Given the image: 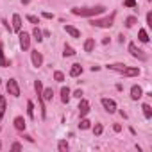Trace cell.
Returning <instances> with one entry per match:
<instances>
[{
  "label": "cell",
  "mask_w": 152,
  "mask_h": 152,
  "mask_svg": "<svg viewBox=\"0 0 152 152\" xmlns=\"http://www.w3.org/2000/svg\"><path fill=\"white\" fill-rule=\"evenodd\" d=\"M81 73H83V66L81 64H77V63L72 64V68H70V75H72V77H79Z\"/></svg>",
  "instance_id": "obj_12"
},
{
  "label": "cell",
  "mask_w": 152,
  "mask_h": 152,
  "mask_svg": "<svg viewBox=\"0 0 152 152\" xmlns=\"http://www.w3.org/2000/svg\"><path fill=\"white\" fill-rule=\"evenodd\" d=\"M143 115H145V118H152V107L148 106V104H143Z\"/></svg>",
  "instance_id": "obj_23"
},
{
  "label": "cell",
  "mask_w": 152,
  "mask_h": 152,
  "mask_svg": "<svg viewBox=\"0 0 152 152\" xmlns=\"http://www.w3.org/2000/svg\"><path fill=\"white\" fill-rule=\"evenodd\" d=\"M134 23H136V18H134V16H129V18L125 20V25H127V27H132Z\"/></svg>",
  "instance_id": "obj_32"
},
{
  "label": "cell",
  "mask_w": 152,
  "mask_h": 152,
  "mask_svg": "<svg viewBox=\"0 0 152 152\" xmlns=\"http://www.w3.org/2000/svg\"><path fill=\"white\" fill-rule=\"evenodd\" d=\"M100 102H102V106H104V109H106L107 113H115V111H116V102H115V100H111V99H102Z\"/></svg>",
  "instance_id": "obj_7"
},
{
  "label": "cell",
  "mask_w": 152,
  "mask_h": 152,
  "mask_svg": "<svg viewBox=\"0 0 152 152\" xmlns=\"http://www.w3.org/2000/svg\"><path fill=\"white\" fill-rule=\"evenodd\" d=\"M124 6L125 7H136V0H125Z\"/></svg>",
  "instance_id": "obj_33"
},
{
  "label": "cell",
  "mask_w": 152,
  "mask_h": 152,
  "mask_svg": "<svg viewBox=\"0 0 152 152\" xmlns=\"http://www.w3.org/2000/svg\"><path fill=\"white\" fill-rule=\"evenodd\" d=\"M32 36H34V39H36L38 43H41V41H43V38H41V36H43V32H41L38 27H34V31H32Z\"/></svg>",
  "instance_id": "obj_21"
},
{
  "label": "cell",
  "mask_w": 152,
  "mask_h": 152,
  "mask_svg": "<svg viewBox=\"0 0 152 152\" xmlns=\"http://www.w3.org/2000/svg\"><path fill=\"white\" fill-rule=\"evenodd\" d=\"M113 22H115V13H111L106 18H95V20H91V25L100 27V29H109L113 25Z\"/></svg>",
  "instance_id": "obj_2"
},
{
  "label": "cell",
  "mask_w": 152,
  "mask_h": 152,
  "mask_svg": "<svg viewBox=\"0 0 152 152\" xmlns=\"http://www.w3.org/2000/svg\"><path fill=\"white\" fill-rule=\"evenodd\" d=\"M93 48H95V39H91V38L86 39V41H84V50H86V52H91Z\"/></svg>",
  "instance_id": "obj_20"
},
{
  "label": "cell",
  "mask_w": 152,
  "mask_h": 152,
  "mask_svg": "<svg viewBox=\"0 0 152 152\" xmlns=\"http://www.w3.org/2000/svg\"><path fill=\"white\" fill-rule=\"evenodd\" d=\"M113 129H115V131H116V132H120V131H122V125H118V124H116V125H115V127H113Z\"/></svg>",
  "instance_id": "obj_37"
},
{
  "label": "cell",
  "mask_w": 152,
  "mask_h": 152,
  "mask_svg": "<svg viewBox=\"0 0 152 152\" xmlns=\"http://www.w3.org/2000/svg\"><path fill=\"white\" fill-rule=\"evenodd\" d=\"M57 148H59V152H66V150H68V143H66L64 140H61V141L57 143Z\"/></svg>",
  "instance_id": "obj_27"
},
{
  "label": "cell",
  "mask_w": 152,
  "mask_h": 152,
  "mask_svg": "<svg viewBox=\"0 0 152 152\" xmlns=\"http://www.w3.org/2000/svg\"><path fill=\"white\" fill-rule=\"evenodd\" d=\"M148 2H152V0H148Z\"/></svg>",
  "instance_id": "obj_39"
},
{
  "label": "cell",
  "mask_w": 152,
  "mask_h": 152,
  "mask_svg": "<svg viewBox=\"0 0 152 152\" xmlns=\"http://www.w3.org/2000/svg\"><path fill=\"white\" fill-rule=\"evenodd\" d=\"M6 88H7V93H9V95H13V97H20V86H18L16 79H9L7 84H6Z\"/></svg>",
  "instance_id": "obj_5"
},
{
  "label": "cell",
  "mask_w": 152,
  "mask_h": 152,
  "mask_svg": "<svg viewBox=\"0 0 152 152\" xmlns=\"http://www.w3.org/2000/svg\"><path fill=\"white\" fill-rule=\"evenodd\" d=\"M64 31H66L72 38H81V32L75 29V27H72V25H64Z\"/></svg>",
  "instance_id": "obj_17"
},
{
  "label": "cell",
  "mask_w": 152,
  "mask_h": 152,
  "mask_svg": "<svg viewBox=\"0 0 152 152\" xmlns=\"http://www.w3.org/2000/svg\"><path fill=\"white\" fill-rule=\"evenodd\" d=\"M107 68H109V70H115V72H120V73H122V70L125 68V64H107Z\"/></svg>",
  "instance_id": "obj_26"
},
{
  "label": "cell",
  "mask_w": 152,
  "mask_h": 152,
  "mask_svg": "<svg viewBox=\"0 0 152 152\" xmlns=\"http://www.w3.org/2000/svg\"><path fill=\"white\" fill-rule=\"evenodd\" d=\"M27 115H29V118H34V104L31 100L27 102Z\"/></svg>",
  "instance_id": "obj_25"
},
{
  "label": "cell",
  "mask_w": 152,
  "mask_h": 152,
  "mask_svg": "<svg viewBox=\"0 0 152 152\" xmlns=\"http://www.w3.org/2000/svg\"><path fill=\"white\" fill-rule=\"evenodd\" d=\"M25 127H27V124H25L23 116H16V118H15V129H18V131H25Z\"/></svg>",
  "instance_id": "obj_14"
},
{
  "label": "cell",
  "mask_w": 152,
  "mask_h": 152,
  "mask_svg": "<svg viewBox=\"0 0 152 152\" xmlns=\"http://www.w3.org/2000/svg\"><path fill=\"white\" fill-rule=\"evenodd\" d=\"M141 97H143V90H141V86L134 84V86L131 88V99H132V100H138V99H141Z\"/></svg>",
  "instance_id": "obj_9"
},
{
  "label": "cell",
  "mask_w": 152,
  "mask_h": 152,
  "mask_svg": "<svg viewBox=\"0 0 152 152\" xmlns=\"http://www.w3.org/2000/svg\"><path fill=\"white\" fill-rule=\"evenodd\" d=\"M73 97H75V99H81V97H83V91H81V90H77V91L73 93Z\"/></svg>",
  "instance_id": "obj_36"
},
{
  "label": "cell",
  "mask_w": 152,
  "mask_h": 152,
  "mask_svg": "<svg viewBox=\"0 0 152 152\" xmlns=\"http://www.w3.org/2000/svg\"><path fill=\"white\" fill-rule=\"evenodd\" d=\"M64 57H70V56H75V50L70 47V45H64V52H63Z\"/></svg>",
  "instance_id": "obj_24"
},
{
  "label": "cell",
  "mask_w": 152,
  "mask_h": 152,
  "mask_svg": "<svg viewBox=\"0 0 152 152\" xmlns=\"http://www.w3.org/2000/svg\"><path fill=\"white\" fill-rule=\"evenodd\" d=\"M93 132H95V136H100V134H102V125H100V124H95Z\"/></svg>",
  "instance_id": "obj_30"
},
{
  "label": "cell",
  "mask_w": 152,
  "mask_h": 152,
  "mask_svg": "<svg viewBox=\"0 0 152 152\" xmlns=\"http://www.w3.org/2000/svg\"><path fill=\"white\" fill-rule=\"evenodd\" d=\"M54 79H56L57 83H63V81H64V75H63V72H54Z\"/></svg>",
  "instance_id": "obj_28"
},
{
  "label": "cell",
  "mask_w": 152,
  "mask_h": 152,
  "mask_svg": "<svg viewBox=\"0 0 152 152\" xmlns=\"http://www.w3.org/2000/svg\"><path fill=\"white\" fill-rule=\"evenodd\" d=\"M90 124H91V122H90V120H86V118L83 116V120H81L79 127H81V129H90Z\"/></svg>",
  "instance_id": "obj_29"
},
{
  "label": "cell",
  "mask_w": 152,
  "mask_h": 152,
  "mask_svg": "<svg viewBox=\"0 0 152 152\" xmlns=\"http://www.w3.org/2000/svg\"><path fill=\"white\" fill-rule=\"evenodd\" d=\"M13 31H16V32L22 31V18H20V15H13Z\"/></svg>",
  "instance_id": "obj_13"
},
{
  "label": "cell",
  "mask_w": 152,
  "mask_h": 152,
  "mask_svg": "<svg viewBox=\"0 0 152 152\" xmlns=\"http://www.w3.org/2000/svg\"><path fill=\"white\" fill-rule=\"evenodd\" d=\"M0 66H9V61L6 59V54H4V47H2V39H0Z\"/></svg>",
  "instance_id": "obj_15"
},
{
  "label": "cell",
  "mask_w": 152,
  "mask_h": 152,
  "mask_svg": "<svg viewBox=\"0 0 152 152\" xmlns=\"http://www.w3.org/2000/svg\"><path fill=\"white\" fill-rule=\"evenodd\" d=\"M31 59H32V64H34L36 68H39V66L43 64V56H41L38 50H32V52H31Z\"/></svg>",
  "instance_id": "obj_8"
},
{
  "label": "cell",
  "mask_w": 152,
  "mask_h": 152,
  "mask_svg": "<svg viewBox=\"0 0 152 152\" xmlns=\"http://www.w3.org/2000/svg\"><path fill=\"white\" fill-rule=\"evenodd\" d=\"M41 97H43V100H52V97H54V91H52V88H47V90H43V91H41Z\"/></svg>",
  "instance_id": "obj_19"
},
{
  "label": "cell",
  "mask_w": 152,
  "mask_h": 152,
  "mask_svg": "<svg viewBox=\"0 0 152 152\" xmlns=\"http://www.w3.org/2000/svg\"><path fill=\"white\" fill-rule=\"evenodd\" d=\"M27 20H29L31 23H34V25H38V23H39V20H38L34 15H27Z\"/></svg>",
  "instance_id": "obj_31"
},
{
  "label": "cell",
  "mask_w": 152,
  "mask_h": 152,
  "mask_svg": "<svg viewBox=\"0 0 152 152\" xmlns=\"http://www.w3.org/2000/svg\"><path fill=\"white\" fill-rule=\"evenodd\" d=\"M20 47H22V50H29L31 48V36L27 34V32H22L20 31Z\"/></svg>",
  "instance_id": "obj_6"
},
{
  "label": "cell",
  "mask_w": 152,
  "mask_h": 152,
  "mask_svg": "<svg viewBox=\"0 0 152 152\" xmlns=\"http://www.w3.org/2000/svg\"><path fill=\"white\" fill-rule=\"evenodd\" d=\"M4 115H6V99L0 97V120L4 118Z\"/></svg>",
  "instance_id": "obj_22"
},
{
  "label": "cell",
  "mask_w": 152,
  "mask_h": 152,
  "mask_svg": "<svg viewBox=\"0 0 152 152\" xmlns=\"http://www.w3.org/2000/svg\"><path fill=\"white\" fill-rule=\"evenodd\" d=\"M11 148H13V150H22V145H20V143H13Z\"/></svg>",
  "instance_id": "obj_35"
},
{
  "label": "cell",
  "mask_w": 152,
  "mask_h": 152,
  "mask_svg": "<svg viewBox=\"0 0 152 152\" xmlns=\"http://www.w3.org/2000/svg\"><path fill=\"white\" fill-rule=\"evenodd\" d=\"M79 113H81V116H86L88 113H90V102L88 100H81V104H79Z\"/></svg>",
  "instance_id": "obj_11"
},
{
  "label": "cell",
  "mask_w": 152,
  "mask_h": 152,
  "mask_svg": "<svg viewBox=\"0 0 152 152\" xmlns=\"http://www.w3.org/2000/svg\"><path fill=\"white\" fill-rule=\"evenodd\" d=\"M0 148H2V141H0Z\"/></svg>",
  "instance_id": "obj_38"
},
{
  "label": "cell",
  "mask_w": 152,
  "mask_h": 152,
  "mask_svg": "<svg viewBox=\"0 0 152 152\" xmlns=\"http://www.w3.org/2000/svg\"><path fill=\"white\" fill-rule=\"evenodd\" d=\"M34 88H36V93H38V100H39L41 116L45 118V116H47V109H45V100H43V97H41V91H43V84H41V81H36V83H34Z\"/></svg>",
  "instance_id": "obj_3"
},
{
  "label": "cell",
  "mask_w": 152,
  "mask_h": 152,
  "mask_svg": "<svg viewBox=\"0 0 152 152\" xmlns=\"http://www.w3.org/2000/svg\"><path fill=\"white\" fill-rule=\"evenodd\" d=\"M138 39H140L141 43H148V34H147L145 29H140V32H138Z\"/></svg>",
  "instance_id": "obj_18"
},
{
  "label": "cell",
  "mask_w": 152,
  "mask_h": 152,
  "mask_svg": "<svg viewBox=\"0 0 152 152\" xmlns=\"http://www.w3.org/2000/svg\"><path fill=\"white\" fill-rule=\"evenodd\" d=\"M106 11V7L104 6H95V7H73L72 9V13L73 15H77V16H88V18H91V16H97V15H102Z\"/></svg>",
  "instance_id": "obj_1"
},
{
  "label": "cell",
  "mask_w": 152,
  "mask_h": 152,
  "mask_svg": "<svg viewBox=\"0 0 152 152\" xmlns=\"http://www.w3.org/2000/svg\"><path fill=\"white\" fill-rule=\"evenodd\" d=\"M122 73L125 75V77H136V75H140V68H131V66H125L124 70H122Z\"/></svg>",
  "instance_id": "obj_10"
},
{
  "label": "cell",
  "mask_w": 152,
  "mask_h": 152,
  "mask_svg": "<svg viewBox=\"0 0 152 152\" xmlns=\"http://www.w3.org/2000/svg\"><path fill=\"white\" fill-rule=\"evenodd\" d=\"M61 100L64 104H68V100H70V88L68 86H63L61 88Z\"/></svg>",
  "instance_id": "obj_16"
},
{
  "label": "cell",
  "mask_w": 152,
  "mask_h": 152,
  "mask_svg": "<svg viewBox=\"0 0 152 152\" xmlns=\"http://www.w3.org/2000/svg\"><path fill=\"white\" fill-rule=\"evenodd\" d=\"M147 25L152 27V13H147Z\"/></svg>",
  "instance_id": "obj_34"
},
{
  "label": "cell",
  "mask_w": 152,
  "mask_h": 152,
  "mask_svg": "<svg viewBox=\"0 0 152 152\" xmlns=\"http://www.w3.org/2000/svg\"><path fill=\"white\" fill-rule=\"evenodd\" d=\"M129 52H131L132 57H136V59H140V61H147V54H145L141 48H138L136 43H129Z\"/></svg>",
  "instance_id": "obj_4"
}]
</instances>
